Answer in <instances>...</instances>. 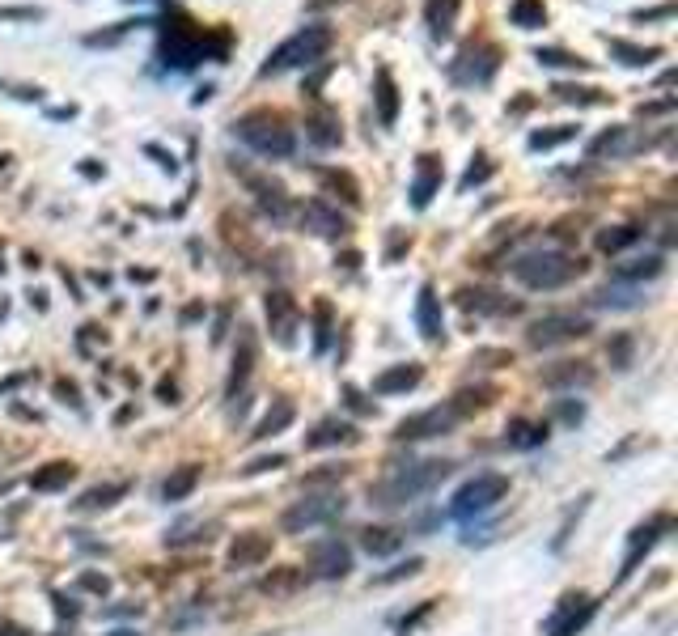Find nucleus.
<instances>
[{"label": "nucleus", "instance_id": "58836bf2", "mask_svg": "<svg viewBox=\"0 0 678 636\" xmlns=\"http://www.w3.org/2000/svg\"><path fill=\"white\" fill-rule=\"evenodd\" d=\"M560 102H577V106H602L606 102V90H598V85H573V81H560L556 90Z\"/></svg>", "mask_w": 678, "mask_h": 636}, {"label": "nucleus", "instance_id": "9d476101", "mask_svg": "<svg viewBox=\"0 0 678 636\" xmlns=\"http://www.w3.org/2000/svg\"><path fill=\"white\" fill-rule=\"evenodd\" d=\"M339 514H344V497H339V492H323V497L297 501L289 514L280 518V526H284V535H306V530H314V526L335 522Z\"/></svg>", "mask_w": 678, "mask_h": 636}, {"label": "nucleus", "instance_id": "ea45409f", "mask_svg": "<svg viewBox=\"0 0 678 636\" xmlns=\"http://www.w3.org/2000/svg\"><path fill=\"white\" fill-rule=\"evenodd\" d=\"M318 179H323V183H327V187L335 191L339 200H348L352 208L361 204V183H356L352 174H344V170H327V166H323V170H318Z\"/></svg>", "mask_w": 678, "mask_h": 636}, {"label": "nucleus", "instance_id": "c756f323", "mask_svg": "<svg viewBox=\"0 0 678 636\" xmlns=\"http://www.w3.org/2000/svg\"><path fill=\"white\" fill-rule=\"evenodd\" d=\"M505 441L513 450H534V446H543L547 441V424H539V420H509V429H505Z\"/></svg>", "mask_w": 678, "mask_h": 636}, {"label": "nucleus", "instance_id": "3c124183", "mask_svg": "<svg viewBox=\"0 0 678 636\" xmlns=\"http://www.w3.org/2000/svg\"><path fill=\"white\" fill-rule=\"evenodd\" d=\"M657 17H662V22H666V17H674V5H662V9H640V13L632 17V22H657Z\"/></svg>", "mask_w": 678, "mask_h": 636}, {"label": "nucleus", "instance_id": "f8f14e48", "mask_svg": "<svg viewBox=\"0 0 678 636\" xmlns=\"http://www.w3.org/2000/svg\"><path fill=\"white\" fill-rule=\"evenodd\" d=\"M310 569H314V577H323V581L348 577V573H352V552H348V543H339V539H318V543L310 547Z\"/></svg>", "mask_w": 678, "mask_h": 636}, {"label": "nucleus", "instance_id": "a19ab883", "mask_svg": "<svg viewBox=\"0 0 678 636\" xmlns=\"http://www.w3.org/2000/svg\"><path fill=\"white\" fill-rule=\"evenodd\" d=\"M534 60H539L543 68H573V73H585V68H590V60L573 56V51H564V47H539Z\"/></svg>", "mask_w": 678, "mask_h": 636}, {"label": "nucleus", "instance_id": "473e14b6", "mask_svg": "<svg viewBox=\"0 0 678 636\" xmlns=\"http://www.w3.org/2000/svg\"><path fill=\"white\" fill-rule=\"evenodd\" d=\"M361 547L369 556H395L403 547V535L390 526H369V530H361Z\"/></svg>", "mask_w": 678, "mask_h": 636}, {"label": "nucleus", "instance_id": "412c9836", "mask_svg": "<svg viewBox=\"0 0 678 636\" xmlns=\"http://www.w3.org/2000/svg\"><path fill=\"white\" fill-rule=\"evenodd\" d=\"M424 378V369L416 361H407V365H390L382 369L378 378H373V395H403V391H416Z\"/></svg>", "mask_w": 678, "mask_h": 636}, {"label": "nucleus", "instance_id": "7ed1b4c3", "mask_svg": "<svg viewBox=\"0 0 678 636\" xmlns=\"http://www.w3.org/2000/svg\"><path fill=\"white\" fill-rule=\"evenodd\" d=\"M513 280L526 285L534 293H551V289H564L568 280H577L585 272V259L581 255H568L560 246H547V251H526L513 259Z\"/></svg>", "mask_w": 678, "mask_h": 636}, {"label": "nucleus", "instance_id": "4468645a", "mask_svg": "<svg viewBox=\"0 0 678 636\" xmlns=\"http://www.w3.org/2000/svg\"><path fill=\"white\" fill-rule=\"evenodd\" d=\"M301 225L318 238H344L348 234V221L339 217V208H331L327 200H310L306 208H301Z\"/></svg>", "mask_w": 678, "mask_h": 636}, {"label": "nucleus", "instance_id": "4c0bfd02", "mask_svg": "<svg viewBox=\"0 0 678 636\" xmlns=\"http://www.w3.org/2000/svg\"><path fill=\"white\" fill-rule=\"evenodd\" d=\"M251 187H255V196H259V208L267 212V217H284L289 212V196H284V187L280 183H263V179H251Z\"/></svg>", "mask_w": 678, "mask_h": 636}, {"label": "nucleus", "instance_id": "2f4dec72", "mask_svg": "<svg viewBox=\"0 0 678 636\" xmlns=\"http://www.w3.org/2000/svg\"><path fill=\"white\" fill-rule=\"evenodd\" d=\"M251 369H255V335L246 331L242 335V348H238V357H234V374H229V386H225V395L234 399L242 386H246V378H251Z\"/></svg>", "mask_w": 678, "mask_h": 636}, {"label": "nucleus", "instance_id": "7c9ffc66", "mask_svg": "<svg viewBox=\"0 0 678 636\" xmlns=\"http://www.w3.org/2000/svg\"><path fill=\"white\" fill-rule=\"evenodd\" d=\"M128 484H98V488H89V492H81V501H77V509H81V514H98V509H111L115 501H123V497H128Z\"/></svg>", "mask_w": 678, "mask_h": 636}, {"label": "nucleus", "instance_id": "cd10ccee", "mask_svg": "<svg viewBox=\"0 0 678 636\" xmlns=\"http://www.w3.org/2000/svg\"><path fill=\"white\" fill-rule=\"evenodd\" d=\"M606 51L619 60V64H628V68H649L653 60H662L666 56V47H636V43H623V39H606Z\"/></svg>", "mask_w": 678, "mask_h": 636}, {"label": "nucleus", "instance_id": "79ce46f5", "mask_svg": "<svg viewBox=\"0 0 678 636\" xmlns=\"http://www.w3.org/2000/svg\"><path fill=\"white\" fill-rule=\"evenodd\" d=\"M259 586H263L267 594H293V590L306 586V573H301V569H272V573L259 581Z\"/></svg>", "mask_w": 678, "mask_h": 636}, {"label": "nucleus", "instance_id": "39448f33", "mask_svg": "<svg viewBox=\"0 0 678 636\" xmlns=\"http://www.w3.org/2000/svg\"><path fill=\"white\" fill-rule=\"evenodd\" d=\"M234 136L246 149H255L259 157H293L297 153V136L276 111H251L234 123Z\"/></svg>", "mask_w": 678, "mask_h": 636}, {"label": "nucleus", "instance_id": "5701e85b", "mask_svg": "<svg viewBox=\"0 0 678 636\" xmlns=\"http://www.w3.org/2000/svg\"><path fill=\"white\" fill-rule=\"evenodd\" d=\"M590 306H594V310H636V306H645V289L611 280V285H602V289L590 297Z\"/></svg>", "mask_w": 678, "mask_h": 636}, {"label": "nucleus", "instance_id": "37998d69", "mask_svg": "<svg viewBox=\"0 0 678 636\" xmlns=\"http://www.w3.org/2000/svg\"><path fill=\"white\" fill-rule=\"evenodd\" d=\"M568 140H577V128H573V123H556V128H547V132H534V136H530V149H534V153H547V149L568 145Z\"/></svg>", "mask_w": 678, "mask_h": 636}, {"label": "nucleus", "instance_id": "de8ad7c7", "mask_svg": "<svg viewBox=\"0 0 678 636\" xmlns=\"http://www.w3.org/2000/svg\"><path fill=\"white\" fill-rule=\"evenodd\" d=\"M492 179V162L488 157H475V166H467V174H462V191H471V187H479V183H488Z\"/></svg>", "mask_w": 678, "mask_h": 636}, {"label": "nucleus", "instance_id": "a878e982", "mask_svg": "<svg viewBox=\"0 0 678 636\" xmlns=\"http://www.w3.org/2000/svg\"><path fill=\"white\" fill-rule=\"evenodd\" d=\"M356 429L348 420H323L318 429L306 437V450H327V446H352Z\"/></svg>", "mask_w": 678, "mask_h": 636}, {"label": "nucleus", "instance_id": "6e6552de", "mask_svg": "<svg viewBox=\"0 0 678 636\" xmlns=\"http://www.w3.org/2000/svg\"><path fill=\"white\" fill-rule=\"evenodd\" d=\"M594 323L585 314H573V310H556V314H543L534 318L530 331H526V344L530 348H560V344H573L581 335H590Z\"/></svg>", "mask_w": 678, "mask_h": 636}, {"label": "nucleus", "instance_id": "a211bd4d", "mask_svg": "<svg viewBox=\"0 0 678 636\" xmlns=\"http://www.w3.org/2000/svg\"><path fill=\"white\" fill-rule=\"evenodd\" d=\"M373 106H378V123L382 128H395L399 123V85L390 77V68L373 73Z\"/></svg>", "mask_w": 678, "mask_h": 636}, {"label": "nucleus", "instance_id": "b1692460", "mask_svg": "<svg viewBox=\"0 0 678 636\" xmlns=\"http://www.w3.org/2000/svg\"><path fill=\"white\" fill-rule=\"evenodd\" d=\"M458 13H462V0H428L424 5V26L433 39H450L454 26H458Z\"/></svg>", "mask_w": 678, "mask_h": 636}, {"label": "nucleus", "instance_id": "f257e3e1", "mask_svg": "<svg viewBox=\"0 0 678 636\" xmlns=\"http://www.w3.org/2000/svg\"><path fill=\"white\" fill-rule=\"evenodd\" d=\"M229 47V34H208L204 26L187 22V17H170L162 26V39H157V60L174 73H187L200 60H221Z\"/></svg>", "mask_w": 678, "mask_h": 636}, {"label": "nucleus", "instance_id": "1a4fd4ad", "mask_svg": "<svg viewBox=\"0 0 678 636\" xmlns=\"http://www.w3.org/2000/svg\"><path fill=\"white\" fill-rule=\"evenodd\" d=\"M458 420H467L462 416V408L454 399H445L437 403V408H424L416 416H407L395 424V441H428V437H445V433H454V424Z\"/></svg>", "mask_w": 678, "mask_h": 636}, {"label": "nucleus", "instance_id": "20e7f679", "mask_svg": "<svg viewBox=\"0 0 678 636\" xmlns=\"http://www.w3.org/2000/svg\"><path fill=\"white\" fill-rule=\"evenodd\" d=\"M331 51V30L327 26H301L293 39H284L272 56L263 60L259 77H280V73H293V68H314Z\"/></svg>", "mask_w": 678, "mask_h": 636}, {"label": "nucleus", "instance_id": "f704fd0d", "mask_svg": "<svg viewBox=\"0 0 678 636\" xmlns=\"http://www.w3.org/2000/svg\"><path fill=\"white\" fill-rule=\"evenodd\" d=\"M640 234H645V229H640V225H615V229H598V251H602V255H619V251H628L632 242H640Z\"/></svg>", "mask_w": 678, "mask_h": 636}, {"label": "nucleus", "instance_id": "393cba45", "mask_svg": "<svg viewBox=\"0 0 678 636\" xmlns=\"http://www.w3.org/2000/svg\"><path fill=\"white\" fill-rule=\"evenodd\" d=\"M590 382H594V369L581 361H560L556 369L543 374V386H551V391H573V386H590Z\"/></svg>", "mask_w": 678, "mask_h": 636}, {"label": "nucleus", "instance_id": "e433bc0d", "mask_svg": "<svg viewBox=\"0 0 678 636\" xmlns=\"http://www.w3.org/2000/svg\"><path fill=\"white\" fill-rule=\"evenodd\" d=\"M195 484H200V467L187 463V467H178L170 480L162 484V497H166V501H187L191 492H195Z\"/></svg>", "mask_w": 678, "mask_h": 636}, {"label": "nucleus", "instance_id": "aec40b11", "mask_svg": "<svg viewBox=\"0 0 678 636\" xmlns=\"http://www.w3.org/2000/svg\"><path fill=\"white\" fill-rule=\"evenodd\" d=\"M441 191V157L437 153H424L416 162V179H412V204L416 208H428L433 196Z\"/></svg>", "mask_w": 678, "mask_h": 636}, {"label": "nucleus", "instance_id": "0eeeda50", "mask_svg": "<svg viewBox=\"0 0 678 636\" xmlns=\"http://www.w3.org/2000/svg\"><path fill=\"white\" fill-rule=\"evenodd\" d=\"M496 73H501V47L496 43H471L450 60V81L462 85V90L488 85Z\"/></svg>", "mask_w": 678, "mask_h": 636}, {"label": "nucleus", "instance_id": "f3484780", "mask_svg": "<svg viewBox=\"0 0 678 636\" xmlns=\"http://www.w3.org/2000/svg\"><path fill=\"white\" fill-rule=\"evenodd\" d=\"M662 272H666V255L662 251H649V255L615 263V280H619V285H645V280H657Z\"/></svg>", "mask_w": 678, "mask_h": 636}, {"label": "nucleus", "instance_id": "ddd939ff", "mask_svg": "<svg viewBox=\"0 0 678 636\" xmlns=\"http://www.w3.org/2000/svg\"><path fill=\"white\" fill-rule=\"evenodd\" d=\"M594 611H598V603H594V598H585V594L564 598V607L556 611V620L547 624V636H577L585 624H590Z\"/></svg>", "mask_w": 678, "mask_h": 636}, {"label": "nucleus", "instance_id": "8fccbe9b", "mask_svg": "<svg viewBox=\"0 0 678 636\" xmlns=\"http://www.w3.org/2000/svg\"><path fill=\"white\" fill-rule=\"evenodd\" d=\"M424 569V560L420 556H412V560H407V564H399V569H390V573H382L378 577V586H390V581H403V577H416Z\"/></svg>", "mask_w": 678, "mask_h": 636}, {"label": "nucleus", "instance_id": "423d86ee", "mask_svg": "<svg viewBox=\"0 0 678 636\" xmlns=\"http://www.w3.org/2000/svg\"><path fill=\"white\" fill-rule=\"evenodd\" d=\"M509 497V475H496V471H484V475H475V480H467L458 492H454V501H450V518L458 522H467V518H479V514H488V509H496Z\"/></svg>", "mask_w": 678, "mask_h": 636}, {"label": "nucleus", "instance_id": "c03bdc74", "mask_svg": "<svg viewBox=\"0 0 678 636\" xmlns=\"http://www.w3.org/2000/svg\"><path fill=\"white\" fill-rule=\"evenodd\" d=\"M462 306L467 310H488V314H517V302H501L496 293H462Z\"/></svg>", "mask_w": 678, "mask_h": 636}, {"label": "nucleus", "instance_id": "6e6d98bb", "mask_svg": "<svg viewBox=\"0 0 678 636\" xmlns=\"http://www.w3.org/2000/svg\"><path fill=\"white\" fill-rule=\"evenodd\" d=\"M327 5H335V0H310V9H327Z\"/></svg>", "mask_w": 678, "mask_h": 636}, {"label": "nucleus", "instance_id": "c9c22d12", "mask_svg": "<svg viewBox=\"0 0 678 636\" xmlns=\"http://www.w3.org/2000/svg\"><path fill=\"white\" fill-rule=\"evenodd\" d=\"M509 22H513L517 30H539V26H547L543 0H513V5H509Z\"/></svg>", "mask_w": 678, "mask_h": 636}, {"label": "nucleus", "instance_id": "4be33fe9", "mask_svg": "<svg viewBox=\"0 0 678 636\" xmlns=\"http://www.w3.org/2000/svg\"><path fill=\"white\" fill-rule=\"evenodd\" d=\"M267 323H272L276 340L280 344H293V331H297V306L289 293H267Z\"/></svg>", "mask_w": 678, "mask_h": 636}, {"label": "nucleus", "instance_id": "2eb2a0df", "mask_svg": "<svg viewBox=\"0 0 678 636\" xmlns=\"http://www.w3.org/2000/svg\"><path fill=\"white\" fill-rule=\"evenodd\" d=\"M267 556H272V535H263V530H246V535L229 543V564L234 569H255Z\"/></svg>", "mask_w": 678, "mask_h": 636}, {"label": "nucleus", "instance_id": "c85d7f7f", "mask_svg": "<svg viewBox=\"0 0 678 636\" xmlns=\"http://www.w3.org/2000/svg\"><path fill=\"white\" fill-rule=\"evenodd\" d=\"M306 136L314 140L318 149H335L339 140H344V132H339V119L327 111V106H318V111L306 119Z\"/></svg>", "mask_w": 678, "mask_h": 636}, {"label": "nucleus", "instance_id": "603ef678", "mask_svg": "<svg viewBox=\"0 0 678 636\" xmlns=\"http://www.w3.org/2000/svg\"><path fill=\"white\" fill-rule=\"evenodd\" d=\"M267 467H284V454H272V458H259V463L242 467V475H255V471H267Z\"/></svg>", "mask_w": 678, "mask_h": 636}, {"label": "nucleus", "instance_id": "72a5a7b5", "mask_svg": "<svg viewBox=\"0 0 678 636\" xmlns=\"http://www.w3.org/2000/svg\"><path fill=\"white\" fill-rule=\"evenodd\" d=\"M293 420H297V408H293V403H289V399H276V403H272V412H267V416L255 424V433H251V437H276V433L289 429Z\"/></svg>", "mask_w": 678, "mask_h": 636}, {"label": "nucleus", "instance_id": "f03ea898", "mask_svg": "<svg viewBox=\"0 0 678 636\" xmlns=\"http://www.w3.org/2000/svg\"><path fill=\"white\" fill-rule=\"evenodd\" d=\"M454 467L445 458H420V463H403L369 488V505L378 509H403V505H416L420 497H428L433 488H441V480L450 475Z\"/></svg>", "mask_w": 678, "mask_h": 636}, {"label": "nucleus", "instance_id": "09e8293b", "mask_svg": "<svg viewBox=\"0 0 678 636\" xmlns=\"http://www.w3.org/2000/svg\"><path fill=\"white\" fill-rule=\"evenodd\" d=\"M314 323H318V335H314V348L323 352L327 344H331V306L327 302H318L314 306Z\"/></svg>", "mask_w": 678, "mask_h": 636}, {"label": "nucleus", "instance_id": "9b49d317", "mask_svg": "<svg viewBox=\"0 0 678 636\" xmlns=\"http://www.w3.org/2000/svg\"><path fill=\"white\" fill-rule=\"evenodd\" d=\"M662 530H670V518H666V514H657V518L640 522V526L632 530V539H628V552H623V564H619V581L636 573V564L645 560V556L653 552V547H657V539H662Z\"/></svg>", "mask_w": 678, "mask_h": 636}, {"label": "nucleus", "instance_id": "49530a36", "mask_svg": "<svg viewBox=\"0 0 678 636\" xmlns=\"http://www.w3.org/2000/svg\"><path fill=\"white\" fill-rule=\"evenodd\" d=\"M47 9H34V5H0V22H43Z\"/></svg>", "mask_w": 678, "mask_h": 636}, {"label": "nucleus", "instance_id": "5fc2aeb1", "mask_svg": "<svg viewBox=\"0 0 678 636\" xmlns=\"http://www.w3.org/2000/svg\"><path fill=\"white\" fill-rule=\"evenodd\" d=\"M560 416H564V420H581V403H577V408H573V403H564Z\"/></svg>", "mask_w": 678, "mask_h": 636}, {"label": "nucleus", "instance_id": "bb28decb", "mask_svg": "<svg viewBox=\"0 0 678 636\" xmlns=\"http://www.w3.org/2000/svg\"><path fill=\"white\" fill-rule=\"evenodd\" d=\"M73 475H77V467L68 463V458H56V463H47L30 475V488L34 492H60V488L73 484Z\"/></svg>", "mask_w": 678, "mask_h": 636}, {"label": "nucleus", "instance_id": "6ab92c4d", "mask_svg": "<svg viewBox=\"0 0 678 636\" xmlns=\"http://www.w3.org/2000/svg\"><path fill=\"white\" fill-rule=\"evenodd\" d=\"M645 149V136L632 132V128H606L594 145H590V157H628V153H640Z\"/></svg>", "mask_w": 678, "mask_h": 636}, {"label": "nucleus", "instance_id": "dca6fc26", "mask_svg": "<svg viewBox=\"0 0 678 636\" xmlns=\"http://www.w3.org/2000/svg\"><path fill=\"white\" fill-rule=\"evenodd\" d=\"M416 327L428 344H437L445 335V314H441V297L433 285H420V297H416Z\"/></svg>", "mask_w": 678, "mask_h": 636}, {"label": "nucleus", "instance_id": "a18cd8bd", "mask_svg": "<svg viewBox=\"0 0 678 636\" xmlns=\"http://www.w3.org/2000/svg\"><path fill=\"white\" fill-rule=\"evenodd\" d=\"M606 357H611L615 369H628L632 365V335H615V340L606 344Z\"/></svg>", "mask_w": 678, "mask_h": 636}, {"label": "nucleus", "instance_id": "864d4df0", "mask_svg": "<svg viewBox=\"0 0 678 636\" xmlns=\"http://www.w3.org/2000/svg\"><path fill=\"white\" fill-rule=\"evenodd\" d=\"M428 611H433V603H424V607H420V611H416V615H407V620H403V624H399V632H403V636H407V632H412V628H416V624H420V620H424V615H428Z\"/></svg>", "mask_w": 678, "mask_h": 636}]
</instances>
